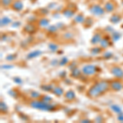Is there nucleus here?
Masks as SVG:
<instances>
[{
	"label": "nucleus",
	"mask_w": 123,
	"mask_h": 123,
	"mask_svg": "<svg viewBox=\"0 0 123 123\" xmlns=\"http://www.w3.org/2000/svg\"><path fill=\"white\" fill-rule=\"evenodd\" d=\"M110 89V83L106 80L98 81L89 89L87 91V96L91 98H98L101 95L104 94L105 93Z\"/></svg>",
	"instance_id": "obj_1"
},
{
	"label": "nucleus",
	"mask_w": 123,
	"mask_h": 123,
	"mask_svg": "<svg viewBox=\"0 0 123 123\" xmlns=\"http://www.w3.org/2000/svg\"><path fill=\"white\" fill-rule=\"evenodd\" d=\"M30 106L32 108L39 109L41 111H46V112H53L56 109V106L50 103L45 102V101L34 99L30 102Z\"/></svg>",
	"instance_id": "obj_2"
},
{
	"label": "nucleus",
	"mask_w": 123,
	"mask_h": 123,
	"mask_svg": "<svg viewBox=\"0 0 123 123\" xmlns=\"http://www.w3.org/2000/svg\"><path fill=\"white\" fill-rule=\"evenodd\" d=\"M81 71H82L83 75H85L86 76H90L96 74L97 71H98V67L92 64H87L82 67Z\"/></svg>",
	"instance_id": "obj_3"
},
{
	"label": "nucleus",
	"mask_w": 123,
	"mask_h": 123,
	"mask_svg": "<svg viewBox=\"0 0 123 123\" xmlns=\"http://www.w3.org/2000/svg\"><path fill=\"white\" fill-rule=\"evenodd\" d=\"M90 12L94 16H102L104 14L105 10L98 4H93L90 7Z\"/></svg>",
	"instance_id": "obj_4"
},
{
	"label": "nucleus",
	"mask_w": 123,
	"mask_h": 123,
	"mask_svg": "<svg viewBox=\"0 0 123 123\" xmlns=\"http://www.w3.org/2000/svg\"><path fill=\"white\" fill-rule=\"evenodd\" d=\"M111 73L113 76L117 79H122L123 78V69L118 66H115L111 68Z\"/></svg>",
	"instance_id": "obj_5"
},
{
	"label": "nucleus",
	"mask_w": 123,
	"mask_h": 123,
	"mask_svg": "<svg viewBox=\"0 0 123 123\" xmlns=\"http://www.w3.org/2000/svg\"><path fill=\"white\" fill-rule=\"evenodd\" d=\"M110 89L113 91H120L123 89V85L119 80H113L110 83Z\"/></svg>",
	"instance_id": "obj_6"
},
{
	"label": "nucleus",
	"mask_w": 123,
	"mask_h": 123,
	"mask_svg": "<svg viewBox=\"0 0 123 123\" xmlns=\"http://www.w3.org/2000/svg\"><path fill=\"white\" fill-rule=\"evenodd\" d=\"M23 7H24L23 3L21 1V0H16V1H13V3H12V5H11V8L16 12L21 11V10L23 9Z\"/></svg>",
	"instance_id": "obj_7"
},
{
	"label": "nucleus",
	"mask_w": 123,
	"mask_h": 123,
	"mask_svg": "<svg viewBox=\"0 0 123 123\" xmlns=\"http://www.w3.org/2000/svg\"><path fill=\"white\" fill-rule=\"evenodd\" d=\"M102 38H103V37H102V35H101V33H99V32L95 33L94 35H93L92 39H91V40H90L91 44L96 45V44H98V43H99L100 41H101V39H102Z\"/></svg>",
	"instance_id": "obj_8"
},
{
	"label": "nucleus",
	"mask_w": 123,
	"mask_h": 123,
	"mask_svg": "<svg viewBox=\"0 0 123 123\" xmlns=\"http://www.w3.org/2000/svg\"><path fill=\"white\" fill-rule=\"evenodd\" d=\"M82 74H83L82 71L80 70L79 68H77V67H75V68H73L72 70H71L70 76L72 77V78H75V79H79V78H80V76Z\"/></svg>",
	"instance_id": "obj_9"
},
{
	"label": "nucleus",
	"mask_w": 123,
	"mask_h": 123,
	"mask_svg": "<svg viewBox=\"0 0 123 123\" xmlns=\"http://www.w3.org/2000/svg\"><path fill=\"white\" fill-rule=\"evenodd\" d=\"M24 31L28 34H34L36 32V27L32 23H28L24 26Z\"/></svg>",
	"instance_id": "obj_10"
},
{
	"label": "nucleus",
	"mask_w": 123,
	"mask_h": 123,
	"mask_svg": "<svg viewBox=\"0 0 123 123\" xmlns=\"http://www.w3.org/2000/svg\"><path fill=\"white\" fill-rule=\"evenodd\" d=\"M42 53H43L42 51L39 50V49H37V50H34V51H32V52L29 53L28 54L26 55V59L30 60V59H33V58H35V57H38L40 56Z\"/></svg>",
	"instance_id": "obj_11"
},
{
	"label": "nucleus",
	"mask_w": 123,
	"mask_h": 123,
	"mask_svg": "<svg viewBox=\"0 0 123 123\" xmlns=\"http://www.w3.org/2000/svg\"><path fill=\"white\" fill-rule=\"evenodd\" d=\"M64 98L68 101H73L75 98H76V93H75L72 90H67L64 94Z\"/></svg>",
	"instance_id": "obj_12"
},
{
	"label": "nucleus",
	"mask_w": 123,
	"mask_h": 123,
	"mask_svg": "<svg viewBox=\"0 0 123 123\" xmlns=\"http://www.w3.org/2000/svg\"><path fill=\"white\" fill-rule=\"evenodd\" d=\"M110 38H109V36H104L103 37L102 39H101L99 44H100V47L102 48V49H107L109 45H110Z\"/></svg>",
	"instance_id": "obj_13"
},
{
	"label": "nucleus",
	"mask_w": 123,
	"mask_h": 123,
	"mask_svg": "<svg viewBox=\"0 0 123 123\" xmlns=\"http://www.w3.org/2000/svg\"><path fill=\"white\" fill-rule=\"evenodd\" d=\"M104 8L105 10V12H113L115 10V4L112 2L108 1L105 3Z\"/></svg>",
	"instance_id": "obj_14"
},
{
	"label": "nucleus",
	"mask_w": 123,
	"mask_h": 123,
	"mask_svg": "<svg viewBox=\"0 0 123 123\" xmlns=\"http://www.w3.org/2000/svg\"><path fill=\"white\" fill-rule=\"evenodd\" d=\"M62 15L64 16L65 17L70 18V17H72L73 16L75 15V11L71 8H66V9L62 10Z\"/></svg>",
	"instance_id": "obj_15"
},
{
	"label": "nucleus",
	"mask_w": 123,
	"mask_h": 123,
	"mask_svg": "<svg viewBox=\"0 0 123 123\" xmlns=\"http://www.w3.org/2000/svg\"><path fill=\"white\" fill-rule=\"evenodd\" d=\"M38 25L40 27H42V28H44V27H49V20L45 18V17H43V18L39 20Z\"/></svg>",
	"instance_id": "obj_16"
},
{
	"label": "nucleus",
	"mask_w": 123,
	"mask_h": 123,
	"mask_svg": "<svg viewBox=\"0 0 123 123\" xmlns=\"http://www.w3.org/2000/svg\"><path fill=\"white\" fill-rule=\"evenodd\" d=\"M52 92H53V94H55L57 97H60V96H62V95L64 94V90H63V89L62 88V87H60V86L54 87Z\"/></svg>",
	"instance_id": "obj_17"
},
{
	"label": "nucleus",
	"mask_w": 123,
	"mask_h": 123,
	"mask_svg": "<svg viewBox=\"0 0 123 123\" xmlns=\"http://www.w3.org/2000/svg\"><path fill=\"white\" fill-rule=\"evenodd\" d=\"M12 23L11 18H9L8 17H3L0 20V24H1V26H6V25H8L9 24Z\"/></svg>",
	"instance_id": "obj_18"
},
{
	"label": "nucleus",
	"mask_w": 123,
	"mask_h": 123,
	"mask_svg": "<svg viewBox=\"0 0 123 123\" xmlns=\"http://www.w3.org/2000/svg\"><path fill=\"white\" fill-rule=\"evenodd\" d=\"M121 21H122V17L118 14L112 15V17H110V19H109V21L112 24H117L120 22Z\"/></svg>",
	"instance_id": "obj_19"
},
{
	"label": "nucleus",
	"mask_w": 123,
	"mask_h": 123,
	"mask_svg": "<svg viewBox=\"0 0 123 123\" xmlns=\"http://www.w3.org/2000/svg\"><path fill=\"white\" fill-rule=\"evenodd\" d=\"M74 21L76 23L84 24L85 21V18L83 14H77L74 17Z\"/></svg>",
	"instance_id": "obj_20"
},
{
	"label": "nucleus",
	"mask_w": 123,
	"mask_h": 123,
	"mask_svg": "<svg viewBox=\"0 0 123 123\" xmlns=\"http://www.w3.org/2000/svg\"><path fill=\"white\" fill-rule=\"evenodd\" d=\"M121 37H122V35H121L120 32H118V31H113V32L112 33V37H111V39H112V41L113 42H117V41H118L119 39H121Z\"/></svg>",
	"instance_id": "obj_21"
},
{
	"label": "nucleus",
	"mask_w": 123,
	"mask_h": 123,
	"mask_svg": "<svg viewBox=\"0 0 123 123\" xmlns=\"http://www.w3.org/2000/svg\"><path fill=\"white\" fill-rule=\"evenodd\" d=\"M111 109H112V111L113 112H115L116 114H119L121 113V112H122V109L121 108L120 106H118V105L117 104H112V106H111Z\"/></svg>",
	"instance_id": "obj_22"
},
{
	"label": "nucleus",
	"mask_w": 123,
	"mask_h": 123,
	"mask_svg": "<svg viewBox=\"0 0 123 123\" xmlns=\"http://www.w3.org/2000/svg\"><path fill=\"white\" fill-rule=\"evenodd\" d=\"M0 110H1L2 113H7L8 112V107L3 101H1V103H0Z\"/></svg>",
	"instance_id": "obj_23"
},
{
	"label": "nucleus",
	"mask_w": 123,
	"mask_h": 123,
	"mask_svg": "<svg viewBox=\"0 0 123 123\" xmlns=\"http://www.w3.org/2000/svg\"><path fill=\"white\" fill-rule=\"evenodd\" d=\"M102 49H103L101 47H94L90 50V53H91V54H93V55H98L102 52Z\"/></svg>",
	"instance_id": "obj_24"
},
{
	"label": "nucleus",
	"mask_w": 123,
	"mask_h": 123,
	"mask_svg": "<svg viewBox=\"0 0 123 123\" xmlns=\"http://www.w3.org/2000/svg\"><path fill=\"white\" fill-rule=\"evenodd\" d=\"M48 47H49V50L52 51V52H57V49H58V45L54 43H49Z\"/></svg>",
	"instance_id": "obj_25"
},
{
	"label": "nucleus",
	"mask_w": 123,
	"mask_h": 123,
	"mask_svg": "<svg viewBox=\"0 0 123 123\" xmlns=\"http://www.w3.org/2000/svg\"><path fill=\"white\" fill-rule=\"evenodd\" d=\"M57 30H58V28H57V25H52L48 27V32L50 34H54L57 32Z\"/></svg>",
	"instance_id": "obj_26"
},
{
	"label": "nucleus",
	"mask_w": 123,
	"mask_h": 123,
	"mask_svg": "<svg viewBox=\"0 0 123 123\" xmlns=\"http://www.w3.org/2000/svg\"><path fill=\"white\" fill-rule=\"evenodd\" d=\"M30 96H31V98H32L33 99H38L41 97V94H39V92H37V91H31V94H30Z\"/></svg>",
	"instance_id": "obj_27"
},
{
	"label": "nucleus",
	"mask_w": 123,
	"mask_h": 123,
	"mask_svg": "<svg viewBox=\"0 0 123 123\" xmlns=\"http://www.w3.org/2000/svg\"><path fill=\"white\" fill-rule=\"evenodd\" d=\"M13 3V0H1V4L3 7H8Z\"/></svg>",
	"instance_id": "obj_28"
},
{
	"label": "nucleus",
	"mask_w": 123,
	"mask_h": 123,
	"mask_svg": "<svg viewBox=\"0 0 123 123\" xmlns=\"http://www.w3.org/2000/svg\"><path fill=\"white\" fill-rule=\"evenodd\" d=\"M53 88H54V87H53V85H43L41 86V89H42L43 90L46 91V92H52Z\"/></svg>",
	"instance_id": "obj_29"
},
{
	"label": "nucleus",
	"mask_w": 123,
	"mask_h": 123,
	"mask_svg": "<svg viewBox=\"0 0 123 123\" xmlns=\"http://www.w3.org/2000/svg\"><path fill=\"white\" fill-rule=\"evenodd\" d=\"M68 62H69L68 58H67V57H62L61 60L59 61V66H65V65H67Z\"/></svg>",
	"instance_id": "obj_30"
},
{
	"label": "nucleus",
	"mask_w": 123,
	"mask_h": 123,
	"mask_svg": "<svg viewBox=\"0 0 123 123\" xmlns=\"http://www.w3.org/2000/svg\"><path fill=\"white\" fill-rule=\"evenodd\" d=\"M17 57V54H16V53H14V54H9L6 57V60L8 62H12V61H14Z\"/></svg>",
	"instance_id": "obj_31"
},
{
	"label": "nucleus",
	"mask_w": 123,
	"mask_h": 123,
	"mask_svg": "<svg viewBox=\"0 0 123 123\" xmlns=\"http://www.w3.org/2000/svg\"><path fill=\"white\" fill-rule=\"evenodd\" d=\"M63 38L65 39H71L73 38V34L71 32H67L63 35Z\"/></svg>",
	"instance_id": "obj_32"
},
{
	"label": "nucleus",
	"mask_w": 123,
	"mask_h": 123,
	"mask_svg": "<svg viewBox=\"0 0 123 123\" xmlns=\"http://www.w3.org/2000/svg\"><path fill=\"white\" fill-rule=\"evenodd\" d=\"M43 101H45V102H48V103H50L51 101L53 100L52 97L49 96V95H43L42 98H41Z\"/></svg>",
	"instance_id": "obj_33"
},
{
	"label": "nucleus",
	"mask_w": 123,
	"mask_h": 123,
	"mask_svg": "<svg viewBox=\"0 0 123 123\" xmlns=\"http://www.w3.org/2000/svg\"><path fill=\"white\" fill-rule=\"evenodd\" d=\"M13 81H14L15 83H17V84H18V85H21L22 84V79L21 78H20V77H18V76H16V77H14L13 78Z\"/></svg>",
	"instance_id": "obj_34"
},
{
	"label": "nucleus",
	"mask_w": 123,
	"mask_h": 123,
	"mask_svg": "<svg viewBox=\"0 0 123 123\" xmlns=\"http://www.w3.org/2000/svg\"><path fill=\"white\" fill-rule=\"evenodd\" d=\"M112 57V53L111 52H108H108H106L104 55H103V57L105 58V59H109V58H111Z\"/></svg>",
	"instance_id": "obj_35"
},
{
	"label": "nucleus",
	"mask_w": 123,
	"mask_h": 123,
	"mask_svg": "<svg viewBox=\"0 0 123 123\" xmlns=\"http://www.w3.org/2000/svg\"><path fill=\"white\" fill-rule=\"evenodd\" d=\"M8 94L11 95L12 97H13V98H17V95H18V94H17V92L14 90H11L10 91H8Z\"/></svg>",
	"instance_id": "obj_36"
},
{
	"label": "nucleus",
	"mask_w": 123,
	"mask_h": 123,
	"mask_svg": "<svg viewBox=\"0 0 123 123\" xmlns=\"http://www.w3.org/2000/svg\"><path fill=\"white\" fill-rule=\"evenodd\" d=\"M94 122H104V118H103L102 116H97L94 119Z\"/></svg>",
	"instance_id": "obj_37"
},
{
	"label": "nucleus",
	"mask_w": 123,
	"mask_h": 123,
	"mask_svg": "<svg viewBox=\"0 0 123 123\" xmlns=\"http://www.w3.org/2000/svg\"><path fill=\"white\" fill-rule=\"evenodd\" d=\"M13 66L12 65H3V66H1V68L2 69H4V70H8V69H11L12 68Z\"/></svg>",
	"instance_id": "obj_38"
},
{
	"label": "nucleus",
	"mask_w": 123,
	"mask_h": 123,
	"mask_svg": "<svg viewBox=\"0 0 123 123\" xmlns=\"http://www.w3.org/2000/svg\"><path fill=\"white\" fill-rule=\"evenodd\" d=\"M117 120L119 121V122H123V112H121V113L117 114Z\"/></svg>",
	"instance_id": "obj_39"
},
{
	"label": "nucleus",
	"mask_w": 123,
	"mask_h": 123,
	"mask_svg": "<svg viewBox=\"0 0 123 123\" xmlns=\"http://www.w3.org/2000/svg\"><path fill=\"white\" fill-rule=\"evenodd\" d=\"M51 65L52 66H56V65H59V62L56 60V59H54V60H53L51 62Z\"/></svg>",
	"instance_id": "obj_40"
},
{
	"label": "nucleus",
	"mask_w": 123,
	"mask_h": 123,
	"mask_svg": "<svg viewBox=\"0 0 123 123\" xmlns=\"http://www.w3.org/2000/svg\"><path fill=\"white\" fill-rule=\"evenodd\" d=\"M20 25H21V22H20V21H17V22H14L12 24V27H18Z\"/></svg>",
	"instance_id": "obj_41"
},
{
	"label": "nucleus",
	"mask_w": 123,
	"mask_h": 123,
	"mask_svg": "<svg viewBox=\"0 0 123 123\" xmlns=\"http://www.w3.org/2000/svg\"><path fill=\"white\" fill-rule=\"evenodd\" d=\"M76 62H72V63H71L70 64V66H69V67H70V69L71 70H72L73 68H75V67H76Z\"/></svg>",
	"instance_id": "obj_42"
},
{
	"label": "nucleus",
	"mask_w": 123,
	"mask_h": 123,
	"mask_svg": "<svg viewBox=\"0 0 123 123\" xmlns=\"http://www.w3.org/2000/svg\"><path fill=\"white\" fill-rule=\"evenodd\" d=\"M66 74H67V73L65 72V71H63V72L62 71L60 74H59V76H60V77H65L64 76H66Z\"/></svg>",
	"instance_id": "obj_43"
},
{
	"label": "nucleus",
	"mask_w": 123,
	"mask_h": 123,
	"mask_svg": "<svg viewBox=\"0 0 123 123\" xmlns=\"http://www.w3.org/2000/svg\"><path fill=\"white\" fill-rule=\"evenodd\" d=\"M81 122H90L91 121L89 120V119H82V120L80 121Z\"/></svg>",
	"instance_id": "obj_44"
},
{
	"label": "nucleus",
	"mask_w": 123,
	"mask_h": 123,
	"mask_svg": "<svg viewBox=\"0 0 123 123\" xmlns=\"http://www.w3.org/2000/svg\"><path fill=\"white\" fill-rule=\"evenodd\" d=\"M30 1H31V2H32V3H33V2H35V0H30Z\"/></svg>",
	"instance_id": "obj_45"
},
{
	"label": "nucleus",
	"mask_w": 123,
	"mask_h": 123,
	"mask_svg": "<svg viewBox=\"0 0 123 123\" xmlns=\"http://www.w3.org/2000/svg\"><path fill=\"white\" fill-rule=\"evenodd\" d=\"M121 27H122V28L123 29V24H122V25H121Z\"/></svg>",
	"instance_id": "obj_46"
},
{
	"label": "nucleus",
	"mask_w": 123,
	"mask_h": 123,
	"mask_svg": "<svg viewBox=\"0 0 123 123\" xmlns=\"http://www.w3.org/2000/svg\"><path fill=\"white\" fill-rule=\"evenodd\" d=\"M122 5H123V0H122Z\"/></svg>",
	"instance_id": "obj_47"
}]
</instances>
